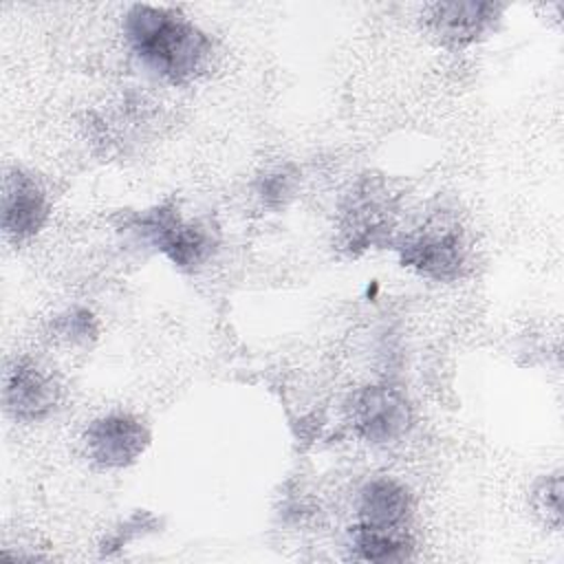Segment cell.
Masks as SVG:
<instances>
[{
  "label": "cell",
  "instance_id": "obj_1",
  "mask_svg": "<svg viewBox=\"0 0 564 564\" xmlns=\"http://www.w3.org/2000/svg\"><path fill=\"white\" fill-rule=\"evenodd\" d=\"M123 33L141 64L174 86L194 82L212 62L209 35L170 7H130L123 18Z\"/></svg>",
  "mask_w": 564,
  "mask_h": 564
},
{
  "label": "cell",
  "instance_id": "obj_2",
  "mask_svg": "<svg viewBox=\"0 0 564 564\" xmlns=\"http://www.w3.org/2000/svg\"><path fill=\"white\" fill-rule=\"evenodd\" d=\"M132 227L178 269H196L216 247L214 229L207 223L185 220L174 207H154L141 214Z\"/></svg>",
  "mask_w": 564,
  "mask_h": 564
},
{
  "label": "cell",
  "instance_id": "obj_3",
  "mask_svg": "<svg viewBox=\"0 0 564 564\" xmlns=\"http://www.w3.org/2000/svg\"><path fill=\"white\" fill-rule=\"evenodd\" d=\"M401 264L436 282L460 275L465 264V242L460 227L445 218H432L399 245Z\"/></svg>",
  "mask_w": 564,
  "mask_h": 564
},
{
  "label": "cell",
  "instance_id": "obj_4",
  "mask_svg": "<svg viewBox=\"0 0 564 564\" xmlns=\"http://www.w3.org/2000/svg\"><path fill=\"white\" fill-rule=\"evenodd\" d=\"M410 405L392 386H368L350 401V421L355 432L368 443H390L410 427Z\"/></svg>",
  "mask_w": 564,
  "mask_h": 564
},
{
  "label": "cell",
  "instance_id": "obj_5",
  "mask_svg": "<svg viewBox=\"0 0 564 564\" xmlns=\"http://www.w3.org/2000/svg\"><path fill=\"white\" fill-rule=\"evenodd\" d=\"M86 454L108 469L132 465L150 445L148 427L132 414H106L95 419L84 434Z\"/></svg>",
  "mask_w": 564,
  "mask_h": 564
},
{
  "label": "cell",
  "instance_id": "obj_6",
  "mask_svg": "<svg viewBox=\"0 0 564 564\" xmlns=\"http://www.w3.org/2000/svg\"><path fill=\"white\" fill-rule=\"evenodd\" d=\"M4 408L18 421H40L59 401L55 377L33 359H15L4 375Z\"/></svg>",
  "mask_w": 564,
  "mask_h": 564
},
{
  "label": "cell",
  "instance_id": "obj_7",
  "mask_svg": "<svg viewBox=\"0 0 564 564\" xmlns=\"http://www.w3.org/2000/svg\"><path fill=\"white\" fill-rule=\"evenodd\" d=\"M48 218V200L37 181L13 167L4 176L2 185V229L15 240H29L35 236Z\"/></svg>",
  "mask_w": 564,
  "mask_h": 564
},
{
  "label": "cell",
  "instance_id": "obj_8",
  "mask_svg": "<svg viewBox=\"0 0 564 564\" xmlns=\"http://www.w3.org/2000/svg\"><path fill=\"white\" fill-rule=\"evenodd\" d=\"M500 11L494 2H436L427 9V26L443 44L465 46L480 40Z\"/></svg>",
  "mask_w": 564,
  "mask_h": 564
},
{
  "label": "cell",
  "instance_id": "obj_9",
  "mask_svg": "<svg viewBox=\"0 0 564 564\" xmlns=\"http://www.w3.org/2000/svg\"><path fill=\"white\" fill-rule=\"evenodd\" d=\"M412 509L408 489L392 478L370 480L359 496V522L372 529H401Z\"/></svg>",
  "mask_w": 564,
  "mask_h": 564
},
{
  "label": "cell",
  "instance_id": "obj_10",
  "mask_svg": "<svg viewBox=\"0 0 564 564\" xmlns=\"http://www.w3.org/2000/svg\"><path fill=\"white\" fill-rule=\"evenodd\" d=\"M390 205L375 189H361L350 196L344 209V236L350 249H364L379 240L390 227Z\"/></svg>",
  "mask_w": 564,
  "mask_h": 564
},
{
  "label": "cell",
  "instance_id": "obj_11",
  "mask_svg": "<svg viewBox=\"0 0 564 564\" xmlns=\"http://www.w3.org/2000/svg\"><path fill=\"white\" fill-rule=\"evenodd\" d=\"M352 549L357 560L401 562L410 555L412 542L401 529H372L357 524L352 529Z\"/></svg>",
  "mask_w": 564,
  "mask_h": 564
},
{
  "label": "cell",
  "instance_id": "obj_12",
  "mask_svg": "<svg viewBox=\"0 0 564 564\" xmlns=\"http://www.w3.org/2000/svg\"><path fill=\"white\" fill-rule=\"evenodd\" d=\"M533 509L538 516L544 518L546 524L560 529L562 522V478L560 474L546 476L538 482V487L533 489Z\"/></svg>",
  "mask_w": 564,
  "mask_h": 564
}]
</instances>
